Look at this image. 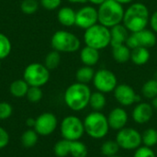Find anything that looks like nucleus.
<instances>
[{"label":"nucleus","mask_w":157,"mask_h":157,"mask_svg":"<svg viewBox=\"0 0 157 157\" xmlns=\"http://www.w3.org/2000/svg\"><path fill=\"white\" fill-rule=\"evenodd\" d=\"M150 21L148 7L140 2L132 3L124 11L122 24L132 33L138 32L147 28Z\"/></svg>","instance_id":"nucleus-1"},{"label":"nucleus","mask_w":157,"mask_h":157,"mask_svg":"<svg viewBox=\"0 0 157 157\" xmlns=\"http://www.w3.org/2000/svg\"><path fill=\"white\" fill-rule=\"evenodd\" d=\"M91 94L92 92L88 85L75 82L65 89L63 100L68 109L78 112L89 106Z\"/></svg>","instance_id":"nucleus-2"},{"label":"nucleus","mask_w":157,"mask_h":157,"mask_svg":"<svg viewBox=\"0 0 157 157\" xmlns=\"http://www.w3.org/2000/svg\"><path fill=\"white\" fill-rule=\"evenodd\" d=\"M125 9L115 0H106L98 8V23L110 29L122 23Z\"/></svg>","instance_id":"nucleus-3"},{"label":"nucleus","mask_w":157,"mask_h":157,"mask_svg":"<svg viewBox=\"0 0 157 157\" xmlns=\"http://www.w3.org/2000/svg\"><path fill=\"white\" fill-rule=\"evenodd\" d=\"M85 132L92 139L100 140L105 138L110 128L108 118L101 111H92L84 119Z\"/></svg>","instance_id":"nucleus-4"},{"label":"nucleus","mask_w":157,"mask_h":157,"mask_svg":"<svg viewBox=\"0 0 157 157\" xmlns=\"http://www.w3.org/2000/svg\"><path fill=\"white\" fill-rule=\"evenodd\" d=\"M52 50L60 53H73L80 49L81 41L73 32L67 30H57L51 38Z\"/></svg>","instance_id":"nucleus-5"},{"label":"nucleus","mask_w":157,"mask_h":157,"mask_svg":"<svg viewBox=\"0 0 157 157\" xmlns=\"http://www.w3.org/2000/svg\"><path fill=\"white\" fill-rule=\"evenodd\" d=\"M84 41L86 46L98 51L110 46V29L100 23L86 29L84 32Z\"/></svg>","instance_id":"nucleus-6"},{"label":"nucleus","mask_w":157,"mask_h":157,"mask_svg":"<svg viewBox=\"0 0 157 157\" xmlns=\"http://www.w3.org/2000/svg\"><path fill=\"white\" fill-rule=\"evenodd\" d=\"M50 77V70L43 63H29L23 72V79L29 86L41 87L49 82Z\"/></svg>","instance_id":"nucleus-7"},{"label":"nucleus","mask_w":157,"mask_h":157,"mask_svg":"<svg viewBox=\"0 0 157 157\" xmlns=\"http://www.w3.org/2000/svg\"><path fill=\"white\" fill-rule=\"evenodd\" d=\"M60 132L63 139L70 142L78 141L86 133L84 121L75 115L66 116L60 123Z\"/></svg>","instance_id":"nucleus-8"},{"label":"nucleus","mask_w":157,"mask_h":157,"mask_svg":"<svg viewBox=\"0 0 157 157\" xmlns=\"http://www.w3.org/2000/svg\"><path fill=\"white\" fill-rule=\"evenodd\" d=\"M115 140L120 148L126 151H135L143 144L142 133L132 127H125L118 131Z\"/></svg>","instance_id":"nucleus-9"},{"label":"nucleus","mask_w":157,"mask_h":157,"mask_svg":"<svg viewBox=\"0 0 157 157\" xmlns=\"http://www.w3.org/2000/svg\"><path fill=\"white\" fill-rule=\"evenodd\" d=\"M92 82L96 90L104 94L113 92L118 86V79L116 75L108 69H99L96 71Z\"/></svg>","instance_id":"nucleus-10"},{"label":"nucleus","mask_w":157,"mask_h":157,"mask_svg":"<svg viewBox=\"0 0 157 157\" xmlns=\"http://www.w3.org/2000/svg\"><path fill=\"white\" fill-rule=\"evenodd\" d=\"M58 127V119L52 112H44L35 119L34 130L40 136L52 134Z\"/></svg>","instance_id":"nucleus-11"},{"label":"nucleus","mask_w":157,"mask_h":157,"mask_svg":"<svg viewBox=\"0 0 157 157\" xmlns=\"http://www.w3.org/2000/svg\"><path fill=\"white\" fill-rule=\"evenodd\" d=\"M113 93L115 99L121 106L129 107L141 102V97L137 95L134 89L127 84L118 85Z\"/></svg>","instance_id":"nucleus-12"},{"label":"nucleus","mask_w":157,"mask_h":157,"mask_svg":"<svg viewBox=\"0 0 157 157\" xmlns=\"http://www.w3.org/2000/svg\"><path fill=\"white\" fill-rule=\"evenodd\" d=\"M98 23V8L92 6H84L79 10L76 11L75 26L86 29L95 24Z\"/></svg>","instance_id":"nucleus-13"},{"label":"nucleus","mask_w":157,"mask_h":157,"mask_svg":"<svg viewBox=\"0 0 157 157\" xmlns=\"http://www.w3.org/2000/svg\"><path fill=\"white\" fill-rule=\"evenodd\" d=\"M154 108L150 103L139 102L135 105L132 112V118L137 124H145L149 122L154 116Z\"/></svg>","instance_id":"nucleus-14"},{"label":"nucleus","mask_w":157,"mask_h":157,"mask_svg":"<svg viewBox=\"0 0 157 157\" xmlns=\"http://www.w3.org/2000/svg\"><path fill=\"white\" fill-rule=\"evenodd\" d=\"M107 118L109 128L117 132L125 128L129 121V115L127 111L121 107H117L111 109Z\"/></svg>","instance_id":"nucleus-15"},{"label":"nucleus","mask_w":157,"mask_h":157,"mask_svg":"<svg viewBox=\"0 0 157 157\" xmlns=\"http://www.w3.org/2000/svg\"><path fill=\"white\" fill-rule=\"evenodd\" d=\"M137 44V47H144L147 49L153 48L155 46L157 42L156 33L152 29H144L138 32L132 33Z\"/></svg>","instance_id":"nucleus-16"},{"label":"nucleus","mask_w":157,"mask_h":157,"mask_svg":"<svg viewBox=\"0 0 157 157\" xmlns=\"http://www.w3.org/2000/svg\"><path fill=\"white\" fill-rule=\"evenodd\" d=\"M109 29H110V46L111 47L120 45V44H125L130 35L129 34L130 31L122 23L116 25L110 28Z\"/></svg>","instance_id":"nucleus-17"},{"label":"nucleus","mask_w":157,"mask_h":157,"mask_svg":"<svg viewBox=\"0 0 157 157\" xmlns=\"http://www.w3.org/2000/svg\"><path fill=\"white\" fill-rule=\"evenodd\" d=\"M79 57H80L81 63L84 65L93 67L94 65H96L98 63L100 54H99L98 50L86 45L84 48L81 49Z\"/></svg>","instance_id":"nucleus-18"},{"label":"nucleus","mask_w":157,"mask_h":157,"mask_svg":"<svg viewBox=\"0 0 157 157\" xmlns=\"http://www.w3.org/2000/svg\"><path fill=\"white\" fill-rule=\"evenodd\" d=\"M76 11L72 7L63 6L60 7L57 13V19L59 23L64 27H72L75 25Z\"/></svg>","instance_id":"nucleus-19"},{"label":"nucleus","mask_w":157,"mask_h":157,"mask_svg":"<svg viewBox=\"0 0 157 157\" xmlns=\"http://www.w3.org/2000/svg\"><path fill=\"white\" fill-rule=\"evenodd\" d=\"M151 54L149 49L144 47H138L133 50H131V59L132 63L135 65H144L150 60Z\"/></svg>","instance_id":"nucleus-20"},{"label":"nucleus","mask_w":157,"mask_h":157,"mask_svg":"<svg viewBox=\"0 0 157 157\" xmlns=\"http://www.w3.org/2000/svg\"><path fill=\"white\" fill-rule=\"evenodd\" d=\"M112 48V57L118 63H125L131 59V49L127 47L126 44H120L111 47Z\"/></svg>","instance_id":"nucleus-21"},{"label":"nucleus","mask_w":157,"mask_h":157,"mask_svg":"<svg viewBox=\"0 0 157 157\" xmlns=\"http://www.w3.org/2000/svg\"><path fill=\"white\" fill-rule=\"evenodd\" d=\"M29 88V86L23 78L17 79L10 84L9 92H10L11 96H13L14 98H20L26 97Z\"/></svg>","instance_id":"nucleus-22"},{"label":"nucleus","mask_w":157,"mask_h":157,"mask_svg":"<svg viewBox=\"0 0 157 157\" xmlns=\"http://www.w3.org/2000/svg\"><path fill=\"white\" fill-rule=\"evenodd\" d=\"M95 70L93 69V67L91 66H86L84 65L82 67H80L76 73H75V79L76 82L78 83H82V84H89L90 82L93 81L94 75H95Z\"/></svg>","instance_id":"nucleus-23"},{"label":"nucleus","mask_w":157,"mask_h":157,"mask_svg":"<svg viewBox=\"0 0 157 157\" xmlns=\"http://www.w3.org/2000/svg\"><path fill=\"white\" fill-rule=\"evenodd\" d=\"M107 104V98L104 93L96 91L91 94L89 106L93 111H101Z\"/></svg>","instance_id":"nucleus-24"},{"label":"nucleus","mask_w":157,"mask_h":157,"mask_svg":"<svg viewBox=\"0 0 157 157\" xmlns=\"http://www.w3.org/2000/svg\"><path fill=\"white\" fill-rule=\"evenodd\" d=\"M39 136L40 135L36 132V131L34 129H28L21 135L20 141H21V144L24 147L31 148L37 144L38 140H39Z\"/></svg>","instance_id":"nucleus-25"},{"label":"nucleus","mask_w":157,"mask_h":157,"mask_svg":"<svg viewBox=\"0 0 157 157\" xmlns=\"http://www.w3.org/2000/svg\"><path fill=\"white\" fill-rule=\"evenodd\" d=\"M143 97L147 99H153L157 97V80L153 78L147 80L142 87Z\"/></svg>","instance_id":"nucleus-26"},{"label":"nucleus","mask_w":157,"mask_h":157,"mask_svg":"<svg viewBox=\"0 0 157 157\" xmlns=\"http://www.w3.org/2000/svg\"><path fill=\"white\" fill-rule=\"evenodd\" d=\"M120 146L118 144V143L116 142V140H108L105 141L101 147H100V151L101 154L105 157H110L117 155V154L120 151Z\"/></svg>","instance_id":"nucleus-27"},{"label":"nucleus","mask_w":157,"mask_h":157,"mask_svg":"<svg viewBox=\"0 0 157 157\" xmlns=\"http://www.w3.org/2000/svg\"><path fill=\"white\" fill-rule=\"evenodd\" d=\"M87 155H88V149L83 142H81L80 140L71 142V145H70V155L71 156L86 157Z\"/></svg>","instance_id":"nucleus-28"},{"label":"nucleus","mask_w":157,"mask_h":157,"mask_svg":"<svg viewBox=\"0 0 157 157\" xmlns=\"http://www.w3.org/2000/svg\"><path fill=\"white\" fill-rule=\"evenodd\" d=\"M71 142L65 139L58 141L53 147V152L56 157H67L70 155Z\"/></svg>","instance_id":"nucleus-29"},{"label":"nucleus","mask_w":157,"mask_h":157,"mask_svg":"<svg viewBox=\"0 0 157 157\" xmlns=\"http://www.w3.org/2000/svg\"><path fill=\"white\" fill-rule=\"evenodd\" d=\"M142 141L143 144L153 148L157 144V130L155 128H149L146 129L142 133Z\"/></svg>","instance_id":"nucleus-30"},{"label":"nucleus","mask_w":157,"mask_h":157,"mask_svg":"<svg viewBox=\"0 0 157 157\" xmlns=\"http://www.w3.org/2000/svg\"><path fill=\"white\" fill-rule=\"evenodd\" d=\"M60 63H61V53L52 50L46 55L43 64L51 71L56 69L60 65Z\"/></svg>","instance_id":"nucleus-31"},{"label":"nucleus","mask_w":157,"mask_h":157,"mask_svg":"<svg viewBox=\"0 0 157 157\" xmlns=\"http://www.w3.org/2000/svg\"><path fill=\"white\" fill-rule=\"evenodd\" d=\"M12 51V44L6 35L0 32V60L8 57Z\"/></svg>","instance_id":"nucleus-32"},{"label":"nucleus","mask_w":157,"mask_h":157,"mask_svg":"<svg viewBox=\"0 0 157 157\" xmlns=\"http://www.w3.org/2000/svg\"><path fill=\"white\" fill-rule=\"evenodd\" d=\"M39 6L37 0H23L20 4V9L25 15H32L39 9Z\"/></svg>","instance_id":"nucleus-33"},{"label":"nucleus","mask_w":157,"mask_h":157,"mask_svg":"<svg viewBox=\"0 0 157 157\" xmlns=\"http://www.w3.org/2000/svg\"><path fill=\"white\" fill-rule=\"evenodd\" d=\"M43 92L41 90V87L38 86H29L28 93L26 95L27 99L31 103H38L42 99Z\"/></svg>","instance_id":"nucleus-34"},{"label":"nucleus","mask_w":157,"mask_h":157,"mask_svg":"<svg viewBox=\"0 0 157 157\" xmlns=\"http://www.w3.org/2000/svg\"><path fill=\"white\" fill-rule=\"evenodd\" d=\"M133 157H157V155L156 153L151 147L141 145L134 151Z\"/></svg>","instance_id":"nucleus-35"},{"label":"nucleus","mask_w":157,"mask_h":157,"mask_svg":"<svg viewBox=\"0 0 157 157\" xmlns=\"http://www.w3.org/2000/svg\"><path fill=\"white\" fill-rule=\"evenodd\" d=\"M13 113V108L11 104L6 101L0 102V121L7 120Z\"/></svg>","instance_id":"nucleus-36"},{"label":"nucleus","mask_w":157,"mask_h":157,"mask_svg":"<svg viewBox=\"0 0 157 157\" xmlns=\"http://www.w3.org/2000/svg\"><path fill=\"white\" fill-rule=\"evenodd\" d=\"M40 4L46 10H55L60 7L62 0H40Z\"/></svg>","instance_id":"nucleus-37"},{"label":"nucleus","mask_w":157,"mask_h":157,"mask_svg":"<svg viewBox=\"0 0 157 157\" xmlns=\"http://www.w3.org/2000/svg\"><path fill=\"white\" fill-rule=\"evenodd\" d=\"M9 143V134L6 129L0 126V149L5 148Z\"/></svg>","instance_id":"nucleus-38"},{"label":"nucleus","mask_w":157,"mask_h":157,"mask_svg":"<svg viewBox=\"0 0 157 157\" xmlns=\"http://www.w3.org/2000/svg\"><path fill=\"white\" fill-rule=\"evenodd\" d=\"M151 29L157 33V10L155 11L151 16H150V21H149Z\"/></svg>","instance_id":"nucleus-39"},{"label":"nucleus","mask_w":157,"mask_h":157,"mask_svg":"<svg viewBox=\"0 0 157 157\" xmlns=\"http://www.w3.org/2000/svg\"><path fill=\"white\" fill-rule=\"evenodd\" d=\"M26 125L29 128V129H33L35 126V119L33 118H29L26 121Z\"/></svg>","instance_id":"nucleus-40"},{"label":"nucleus","mask_w":157,"mask_h":157,"mask_svg":"<svg viewBox=\"0 0 157 157\" xmlns=\"http://www.w3.org/2000/svg\"><path fill=\"white\" fill-rule=\"evenodd\" d=\"M106 0H87V2H89V3H91L92 5H95V6H100Z\"/></svg>","instance_id":"nucleus-41"},{"label":"nucleus","mask_w":157,"mask_h":157,"mask_svg":"<svg viewBox=\"0 0 157 157\" xmlns=\"http://www.w3.org/2000/svg\"><path fill=\"white\" fill-rule=\"evenodd\" d=\"M115 1H117L118 3H120V4H121V5L123 6V5L132 4V3H133L134 0H115Z\"/></svg>","instance_id":"nucleus-42"},{"label":"nucleus","mask_w":157,"mask_h":157,"mask_svg":"<svg viewBox=\"0 0 157 157\" xmlns=\"http://www.w3.org/2000/svg\"><path fill=\"white\" fill-rule=\"evenodd\" d=\"M67 1L72 4H85L87 2V0H67Z\"/></svg>","instance_id":"nucleus-43"},{"label":"nucleus","mask_w":157,"mask_h":157,"mask_svg":"<svg viewBox=\"0 0 157 157\" xmlns=\"http://www.w3.org/2000/svg\"><path fill=\"white\" fill-rule=\"evenodd\" d=\"M151 105L153 106L154 109L157 110V97H155V98L152 99V102H151Z\"/></svg>","instance_id":"nucleus-44"},{"label":"nucleus","mask_w":157,"mask_h":157,"mask_svg":"<svg viewBox=\"0 0 157 157\" xmlns=\"http://www.w3.org/2000/svg\"><path fill=\"white\" fill-rule=\"evenodd\" d=\"M155 79H156V80H157V72L155 73Z\"/></svg>","instance_id":"nucleus-45"},{"label":"nucleus","mask_w":157,"mask_h":157,"mask_svg":"<svg viewBox=\"0 0 157 157\" xmlns=\"http://www.w3.org/2000/svg\"><path fill=\"white\" fill-rule=\"evenodd\" d=\"M110 157H121V156H119V155H114V156H110Z\"/></svg>","instance_id":"nucleus-46"},{"label":"nucleus","mask_w":157,"mask_h":157,"mask_svg":"<svg viewBox=\"0 0 157 157\" xmlns=\"http://www.w3.org/2000/svg\"><path fill=\"white\" fill-rule=\"evenodd\" d=\"M0 68H1V60H0Z\"/></svg>","instance_id":"nucleus-47"},{"label":"nucleus","mask_w":157,"mask_h":157,"mask_svg":"<svg viewBox=\"0 0 157 157\" xmlns=\"http://www.w3.org/2000/svg\"><path fill=\"white\" fill-rule=\"evenodd\" d=\"M156 155H157V153H156Z\"/></svg>","instance_id":"nucleus-48"}]
</instances>
